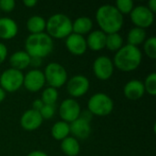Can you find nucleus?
<instances>
[{"label":"nucleus","instance_id":"f257e3e1","mask_svg":"<svg viewBox=\"0 0 156 156\" xmlns=\"http://www.w3.org/2000/svg\"><path fill=\"white\" fill-rule=\"evenodd\" d=\"M96 20L100 30L106 35L119 33L123 26V16L113 5L106 4L101 5L96 12Z\"/></svg>","mask_w":156,"mask_h":156},{"label":"nucleus","instance_id":"f03ea898","mask_svg":"<svg viewBox=\"0 0 156 156\" xmlns=\"http://www.w3.org/2000/svg\"><path fill=\"white\" fill-rule=\"evenodd\" d=\"M142 51L138 47L122 46L114 55L113 65L122 71H133L139 68L142 63Z\"/></svg>","mask_w":156,"mask_h":156},{"label":"nucleus","instance_id":"7ed1b4c3","mask_svg":"<svg viewBox=\"0 0 156 156\" xmlns=\"http://www.w3.org/2000/svg\"><path fill=\"white\" fill-rule=\"evenodd\" d=\"M25 48L31 58H43L52 52L54 48L53 39L45 32L30 34L26 38Z\"/></svg>","mask_w":156,"mask_h":156},{"label":"nucleus","instance_id":"20e7f679","mask_svg":"<svg viewBox=\"0 0 156 156\" xmlns=\"http://www.w3.org/2000/svg\"><path fill=\"white\" fill-rule=\"evenodd\" d=\"M46 29L52 39L66 38L72 33V21L67 15L57 13L46 21Z\"/></svg>","mask_w":156,"mask_h":156},{"label":"nucleus","instance_id":"39448f33","mask_svg":"<svg viewBox=\"0 0 156 156\" xmlns=\"http://www.w3.org/2000/svg\"><path fill=\"white\" fill-rule=\"evenodd\" d=\"M114 107L112 99L103 93L98 92L93 94L88 101V111L92 115L97 116H107L109 115Z\"/></svg>","mask_w":156,"mask_h":156},{"label":"nucleus","instance_id":"423d86ee","mask_svg":"<svg viewBox=\"0 0 156 156\" xmlns=\"http://www.w3.org/2000/svg\"><path fill=\"white\" fill-rule=\"evenodd\" d=\"M43 73L46 82H48L51 88H60L68 81V73L66 69L58 62L48 63Z\"/></svg>","mask_w":156,"mask_h":156},{"label":"nucleus","instance_id":"0eeeda50","mask_svg":"<svg viewBox=\"0 0 156 156\" xmlns=\"http://www.w3.org/2000/svg\"><path fill=\"white\" fill-rule=\"evenodd\" d=\"M24 74L22 71L9 68L0 75V87L6 92H15L23 86Z\"/></svg>","mask_w":156,"mask_h":156},{"label":"nucleus","instance_id":"6e6552de","mask_svg":"<svg viewBox=\"0 0 156 156\" xmlns=\"http://www.w3.org/2000/svg\"><path fill=\"white\" fill-rule=\"evenodd\" d=\"M130 17L136 27L147 28L154 24V14L146 5H137L130 13Z\"/></svg>","mask_w":156,"mask_h":156},{"label":"nucleus","instance_id":"1a4fd4ad","mask_svg":"<svg viewBox=\"0 0 156 156\" xmlns=\"http://www.w3.org/2000/svg\"><path fill=\"white\" fill-rule=\"evenodd\" d=\"M80 112H81L80 106L79 102L73 98L66 99L60 104L59 116L63 122L71 123L72 122L80 118Z\"/></svg>","mask_w":156,"mask_h":156},{"label":"nucleus","instance_id":"9d476101","mask_svg":"<svg viewBox=\"0 0 156 156\" xmlns=\"http://www.w3.org/2000/svg\"><path fill=\"white\" fill-rule=\"evenodd\" d=\"M92 69L96 78L101 80H107L113 74L114 65L109 57L100 56L94 60Z\"/></svg>","mask_w":156,"mask_h":156},{"label":"nucleus","instance_id":"9b49d317","mask_svg":"<svg viewBox=\"0 0 156 156\" xmlns=\"http://www.w3.org/2000/svg\"><path fill=\"white\" fill-rule=\"evenodd\" d=\"M90 89V80L83 75H76L67 81V91L73 98L85 95Z\"/></svg>","mask_w":156,"mask_h":156},{"label":"nucleus","instance_id":"f8f14e48","mask_svg":"<svg viewBox=\"0 0 156 156\" xmlns=\"http://www.w3.org/2000/svg\"><path fill=\"white\" fill-rule=\"evenodd\" d=\"M46 80L43 71L37 69H33L29 70L26 75H24L23 86L31 92H37L42 90L45 86Z\"/></svg>","mask_w":156,"mask_h":156},{"label":"nucleus","instance_id":"ddd939ff","mask_svg":"<svg viewBox=\"0 0 156 156\" xmlns=\"http://www.w3.org/2000/svg\"><path fill=\"white\" fill-rule=\"evenodd\" d=\"M65 45L67 49L75 56H81L87 50L86 38L83 36L71 33L66 37Z\"/></svg>","mask_w":156,"mask_h":156},{"label":"nucleus","instance_id":"4468645a","mask_svg":"<svg viewBox=\"0 0 156 156\" xmlns=\"http://www.w3.org/2000/svg\"><path fill=\"white\" fill-rule=\"evenodd\" d=\"M43 122V119L39 113L33 109L26 111L20 118V125L26 131H34L38 129Z\"/></svg>","mask_w":156,"mask_h":156},{"label":"nucleus","instance_id":"2eb2a0df","mask_svg":"<svg viewBox=\"0 0 156 156\" xmlns=\"http://www.w3.org/2000/svg\"><path fill=\"white\" fill-rule=\"evenodd\" d=\"M69 132L77 140H86L89 138L91 133L90 124L83 119L79 118L76 121L69 123Z\"/></svg>","mask_w":156,"mask_h":156},{"label":"nucleus","instance_id":"dca6fc26","mask_svg":"<svg viewBox=\"0 0 156 156\" xmlns=\"http://www.w3.org/2000/svg\"><path fill=\"white\" fill-rule=\"evenodd\" d=\"M145 93L144 83L139 80H132L128 81L123 87L124 96L132 101L141 99Z\"/></svg>","mask_w":156,"mask_h":156},{"label":"nucleus","instance_id":"f3484780","mask_svg":"<svg viewBox=\"0 0 156 156\" xmlns=\"http://www.w3.org/2000/svg\"><path fill=\"white\" fill-rule=\"evenodd\" d=\"M18 32L16 22L10 17H0V38L8 40L14 38Z\"/></svg>","mask_w":156,"mask_h":156},{"label":"nucleus","instance_id":"a211bd4d","mask_svg":"<svg viewBox=\"0 0 156 156\" xmlns=\"http://www.w3.org/2000/svg\"><path fill=\"white\" fill-rule=\"evenodd\" d=\"M106 36L107 35L100 29L91 31L86 39L87 48L92 51H100L103 49L106 45Z\"/></svg>","mask_w":156,"mask_h":156},{"label":"nucleus","instance_id":"6ab92c4d","mask_svg":"<svg viewBox=\"0 0 156 156\" xmlns=\"http://www.w3.org/2000/svg\"><path fill=\"white\" fill-rule=\"evenodd\" d=\"M31 57L23 50H18L14 52L9 58V63L12 69L22 71V69H27L30 66Z\"/></svg>","mask_w":156,"mask_h":156},{"label":"nucleus","instance_id":"aec40b11","mask_svg":"<svg viewBox=\"0 0 156 156\" xmlns=\"http://www.w3.org/2000/svg\"><path fill=\"white\" fill-rule=\"evenodd\" d=\"M93 27L92 20L88 16H80L72 22V33L83 36L90 32Z\"/></svg>","mask_w":156,"mask_h":156},{"label":"nucleus","instance_id":"412c9836","mask_svg":"<svg viewBox=\"0 0 156 156\" xmlns=\"http://www.w3.org/2000/svg\"><path fill=\"white\" fill-rule=\"evenodd\" d=\"M61 151L67 156H77L80 154V146L79 141L74 137H67L61 141Z\"/></svg>","mask_w":156,"mask_h":156},{"label":"nucleus","instance_id":"4be33fe9","mask_svg":"<svg viewBox=\"0 0 156 156\" xmlns=\"http://www.w3.org/2000/svg\"><path fill=\"white\" fill-rule=\"evenodd\" d=\"M27 28L30 34H39L46 30V19L41 16H32L27 21Z\"/></svg>","mask_w":156,"mask_h":156},{"label":"nucleus","instance_id":"5701e85b","mask_svg":"<svg viewBox=\"0 0 156 156\" xmlns=\"http://www.w3.org/2000/svg\"><path fill=\"white\" fill-rule=\"evenodd\" d=\"M146 38V31L145 29L140 27H133L127 35L128 45L138 47L145 41Z\"/></svg>","mask_w":156,"mask_h":156},{"label":"nucleus","instance_id":"b1692460","mask_svg":"<svg viewBox=\"0 0 156 156\" xmlns=\"http://www.w3.org/2000/svg\"><path fill=\"white\" fill-rule=\"evenodd\" d=\"M69 123L58 121L51 128V135L57 141H62L65 138L69 137Z\"/></svg>","mask_w":156,"mask_h":156},{"label":"nucleus","instance_id":"393cba45","mask_svg":"<svg viewBox=\"0 0 156 156\" xmlns=\"http://www.w3.org/2000/svg\"><path fill=\"white\" fill-rule=\"evenodd\" d=\"M122 46H123V38L119 33L108 34L106 36L105 48H107L110 51L117 52Z\"/></svg>","mask_w":156,"mask_h":156},{"label":"nucleus","instance_id":"a878e982","mask_svg":"<svg viewBox=\"0 0 156 156\" xmlns=\"http://www.w3.org/2000/svg\"><path fill=\"white\" fill-rule=\"evenodd\" d=\"M58 99V92L57 89L48 87L44 89L40 100L45 105H54Z\"/></svg>","mask_w":156,"mask_h":156},{"label":"nucleus","instance_id":"bb28decb","mask_svg":"<svg viewBox=\"0 0 156 156\" xmlns=\"http://www.w3.org/2000/svg\"><path fill=\"white\" fill-rule=\"evenodd\" d=\"M144 50L147 57H149L152 59L156 58V37H151L148 39H146L144 43Z\"/></svg>","mask_w":156,"mask_h":156},{"label":"nucleus","instance_id":"cd10ccee","mask_svg":"<svg viewBox=\"0 0 156 156\" xmlns=\"http://www.w3.org/2000/svg\"><path fill=\"white\" fill-rule=\"evenodd\" d=\"M144 90L146 92H148L150 95L152 96H155L156 95V73L155 72H152L151 74H149L146 79L144 83Z\"/></svg>","mask_w":156,"mask_h":156},{"label":"nucleus","instance_id":"c85d7f7f","mask_svg":"<svg viewBox=\"0 0 156 156\" xmlns=\"http://www.w3.org/2000/svg\"><path fill=\"white\" fill-rule=\"evenodd\" d=\"M115 7L118 11L123 16L130 14L134 7V4L133 0H117L115 4Z\"/></svg>","mask_w":156,"mask_h":156},{"label":"nucleus","instance_id":"c756f323","mask_svg":"<svg viewBox=\"0 0 156 156\" xmlns=\"http://www.w3.org/2000/svg\"><path fill=\"white\" fill-rule=\"evenodd\" d=\"M55 105H43L41 110L39 111V113L43 120H50L54 114H55Z\"/></svg>","mask_w":156,"mask_h":156},{"label":"nucleus","instance_id":"7c9ffc66","mask_svg":"<svg viewBox=\"0 0 156 156\" xmlns=\"http://www.w3.org/2000/svg\"><path fill=\"white\" fill-rule=\"evenodd\" d=\"M16 2L14 0H0V11L9 13L14 10Z\"/></svg>","mask_w":156,"mask_h":156},{"label":"nucleus","instance_id":"2f4dec72","mask_svg":"<svg viewBox=\"0 0 156 156\" xmlns=\"http://www.w3.org/2000/svg\"><path fill=\"white\" fill-rule=\"evenodd\" d=\"M7 57V48L5 44L0 42V64H2Z\"/></svg>","mask_w":156,"mask_h":156},{"label":"nucleus","instance_id":"473e14b6","mask_svg":"<svg viewBox=\"0 0 156 156\" xmlns=\"http://www.w3.org/2000/svg\"><path fill=\"white\" fill-rule=\"evenodd\" d=\"M44 103L42 102V101L40 99H37L33 101V104H32V109L37 111V112H39L41 110V108L43 107Z\"/></svg>","mask_w":156,"mask_h":156},{"label":"nucleus","instance_id":"72a5a7b5","mask_svg":"<svg viewBox=\"0 0 156 156\" xmlns=\"http://www.w3.org/2000/svg\"><path fill=\"white\" fill-rule=\"evenodd\" d=\"M80 118L83 119L84 121L90 122L92 119V114L87 110V111H84L83 112H80Z\"/></svg>","mask_w":156,"mask_h":156},{"label":"nucleus","instance_id":"f704fd0d","mask_svg":"<svg viewBox=\"0 0 156 156\" xmlns=\"http://www.w3.org/2000/svg\"><path fill=\"white\" fill-rule=\"evenodd\" d=\"M42 63V58H31V60H30V65L33 66L34 68H37L41 65Z\"/></svg>","mask_w":156,"mask_h":156},{"label":"nucleus","instance_id":"c9c22d12","mask_svg":"<svg viewBox=\"0 0 156 156\" xmlns=\"http://www.w3.org/2000/svg\"><path fill=\"white\" fill-rule=\"evenodd\" d=\"M37 4V0H24L23 5H26L27 7H34Z\"/></svg>","mask_w":156,"mask_h":156},{"label":"nucleus","instance_id":"e433bc0d","mask_svg":"<svg viewBox=\"0 0 156 156\" xmlns=\"http://www.w3.org/2000/svg\"><path fill=\"white\" fill-rule=\"evenodd\" d=\"M27 156H48L45 152L39 151V150H36V151H32L30 152Z\"/></svg>","mask_w":156,"mask_h":156},{"label":"nucleus","instance_id":"4c0bfd02","mask_svg":"<svg viewBox=\"0 0 156 156\" xmlns=\"http://www.w3.org/2000/svg\"><path fill=\"white\" fill-rule=\"evenodd\" d=\"M147 7L154 14L156 11V0H150V1L148 2Z\"/></svg>","mask_w":156,"mask_h":156},{"label":"nucleus","instance_id":"58836bf2","mask_svg":"<svg viewBox=\"0 0 156 156\" xmlns=\"http://www.w3.org/2000/svg\"><path fill=\"white\" fill-rule=\"evenodd\" d=\"M5 91L0 87V103L5 100Z\"/></svg>","mask_w":156,"mask_h":156},{"label":"nucleus","instance_id":"ea45409f","mask_svg":"<svg viewBox=\"0 0 156 156\" xmlns=\"http://www.w3.org/2000/svg\"><path fill=\"white\" fill-rule=\"evenodd\" d=\"M0 12H1V11H0Z\"/></svg>","mask_w":156,"mask_h":156}]
</instances>
